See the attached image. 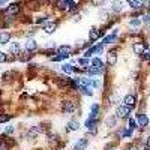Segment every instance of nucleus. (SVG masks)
<instances>
[{
	"label": "nucleus",
	"mask_w": 150,
	"mask_h": 150,
	"mask_svg": "<svg viewBox=\"0 0 150 150\" xmlns=\"http://www.w3.org/2000/svg\"><path fill=\"white\" fill-rule=\"evenodd\" d=\"M131 111H132V108L131 107H128V105H120V107H117V110H116V116L119 117V119H128L129 117V114H131Z\"/></svg>",
	"instance_id": "nucleus-1"
},
{
	"label": "nucleus",
	"mask_w": 150,
	"mask_h": 150,
	"mask_svg": "<svg viewBox=\"0 0 150 150\" xmlns=\"http://www.w3.org/2000/svg\"><path fill=\"white\" fill-rule=\"evenodd\" d=\"M59 5V8L60 9H71V8H74V6H77V2H71V0H60V2L57 3Z\"/></svg>",
	"instance_id": "nucleus-2"
},
{
	"label": "nucleus",
	"mask_w": 150,
	"mask_h": 150,
	"mask_svg": "<svg viewBox=\"0 0 150 150\" xmlns=\"http://www.w3.org/2000/svg\"><path fill=\"white\" fill-rule=\"evenodd\" d=\"M137 125L140 128H146L149 125V117L146 114H137Z\"/></svg>",
	"instance_id": "nucleus-3"
},
{
	"label": "nucleus",
	"mask_w": 150,
	"mask_h": 150,
	"mask_svg": "<svg viewBox=\"0 0 150 150\" xmlns=\"http://www.w3.org/2000/svg\"><path fill=\"white\" fill-rule=\"evenodd\" d=\"M132 50L135 54H144V51H146V45L143 44V42H135V44L132 45Z\"/></svg>",
	"instance_id": "nucleus-4"
},
{
	"label": "nucleus",
	"mask_w": 150,
	"mask_h": 150,
	"mask_svg": "<svg viewBox=\"0 0 150 150\" xmlns=\"http://www.w3.org/2000/svg\"><path fill=\"white\" fill-rule=\"evenodd\" d=\"M69 53H71V47L69 45H62V47L57 48V54L62 56V57H68Z\"/></svg>",
	"instance_id": "nucleus-5"
},
{
	"label": "nucleus",
	"mask_w": 150,
	"mask_h": 150,
	"mask_svg": "<svg viewBox=\"0 0 150 150\" xmlns=\"http://www.w3.org/2000/svg\"><path fill=\"white\" fill-rule=\"evenodd\" d=\"M39 134H42V126H33L32 129L27 132V137L29 138H36Z\"/></svg>",
	"instance_id": "nucleus-6"
},
{
	"label": "nucleus",
	"mask_w": 150,
	"mask_h": 150,
	"mask_svg": "<svg viewBox=\"0 0 150 150\" xmlns=\"http://www.w3.org/2000/svg\"><path fill=\"white\" fill-rule=\"evenodd\" d=\"M89 38H90V41H92V42L98 41L99 38H101V30H98L96 27L90 29V32H89Z\"/></svg>",
	"instance_id": "nucleus-7"
},
{
	"label": "nucleus",
	"mask_w": 150,
	"mask_h": 150,
	"mask_svg": "<svg viewBox=\"0 0 150 150\" xmlns=\"http://www.w3.org/2000/svg\"><path fill=\"white\" fill-rule=\"evenodd\" d=\"M123 102H125V105H128V107H132L137 104V99H135V96L134 95H126L125 98H123Z\"/></svg>",
	"instance_id": "nucleus-8"
},
{
	"label": "nucleus",
	"mask_w": 150,
	"mask_h": 150,
	"mask_svg": "<svg viewBox=\"0 0 150 150\" xmlns=\"http://www.w3.org/2000/svg\"><path fill=\"white\" fill-rule=\"evenodd\" d=\"M116 62H117V54H116V51H110L108 54H107V63H108L110 66H114Z\"/></svg>",
	"instance_id": "nucleus-9"
},
{
	"label": "nucleus",
	"mask_w": 150,
	"mask_h": 150,
	"mask_svg": "<svg viewBox=\"0 0 150 150\" xmlns=\"http://www.w3.org/2000/svg\"><path fill=\"white\" fill-rule=\"evenodd\" d=\"M102 47H104L102 44H101V45H98V47H92L90 50H87V51L84 53V59H89L90 56L93 54V53H99L101 50H102Z\"/></svg>",
	"instance_id": "nucleus-10"
},
{
	"label": "nucleus",
	"mask_w": 150,
	"mask_h": 150,
	"mask_svg": "<svg viewBox=\"0 0 150 150\" xmlns=\"http://www.w3.org/2000/svg\"><path fill=\"white\" fill-rule=\"evenodd\" d=\"M18 11H20V6L17 3H14V5H11V6L6 9V15H8V17H12V15L18 14Z\"/></svg>",
	"instance_id": "nucleus-11"
},
{
	"label": "nucleus",
	"mask_w": 150,
	"mask_h": 150,
	"mask_svg": "<svg viewBox=\"0 0 150 150\" xmlns=\"http://www.w3.org/2000/svg\"><path fill=\"white\" fill-rule=\"evenodd\" d=\"M87 144H89V141H87V138H81V140H78V143L75 144V147H74V150H84L86 147H87Z\"/></svg>",
	"instance_id": "nucleus-12"
},
{
	"label": "nucleus",
	"mask_w": 150,
	"mask_h": 150,
	"mask_svg": "<svg viewBox=\"0 0 150 150\" xmlns=\"http://www.w3.org/2000/svg\"><path fill=\"white\" fill-rule=\"evenodd\" d=\"M98 113H99V105L98 104H93L92 108H90V119L98 120Z\"/></svg>",
	"instance_id": "nucleus-13"
},
{
	"label": "nucleus",
	"mask_w": 150,
	"mask_h": 150,
	"mask_svg": "<svg viewBox=\"0 0 150 150\" xmlns=\"http://www.w3.org/2000/svg\"><path fill=\"white\" fill-rule=\"evenodd\" d=\"M80 129V123L78 120H71L66 126V131H78Z\"/></svg>",
	"instance_id": "nucleus-14"
},
{
	"label": "nucleus",
	"mask_w": 150,
	"mask_h": 150,
	"mask_svg": "<svg viewBox=\"0 0 150 150\" xmlns=\"http://www.w3.org/2000/svg\"><path fill=\"white\" fill-rule=\"evenodd\" d=\"M56 29H57V24H56V23H48V24H45V27H44L45 33H48V35L54 33Z\"/></svg>",
	"instance_id": "nucleus-15"
},
{
	"label": "nucleus",
	"mask_w": 150,
	"mask_h": 150,
	"mask_svg": "<svg viewBox=\"0 0 150 150\" xmlns=\"http://www.w3.org/2000/svg\"><path fill=\"white\" fill-rule=\"evenodd\" d=\"M75 108H77V107H75V102H72V101H66L65 102V111L69 113V114H72L75 111Z\"/></svg>",
	"instance_id": "nucleus-16"
},
{
	"label": "nucleus",
	"mask_w": 150,
	"mask_h": 150,
	"mask_svg": "<svg viewBox=\"0 0 150 150\" xmlns=\"http://www.w3.org/2000/svg\"><path fill=\"white\" fill-rule=\"evenodd\" d=\"M9 51L12 53V54H20V51H21V47L18 42H12V44L9 45Z\"/></svg>",
	"instance_id": "nucleus-17"
},
{
	"label": "nucleus",
	"mask_w": 150,
	"mask_h": 150,
	"mask_svg": "<svg viewBox=\"0 0 150 150\" xmlns=\"http://www.w3.org/2000/svg\"><path fill=\"white\" fill-rule=\"evenodd\" d=\"M102 66H104V63H102V60H101L99 57H95L93 60H92V68L99 69V71H102Z\"/></svg>",
	"instance_id": "nucleus-18"
},
{
	"label": "nucleus",
	"mask_w": 150,
	"mask_h": 150,
	"mask_svg": "<svg viewBox=\"0 0 150 150\" xmlns=\"http://www.w3.org/2000/svg\"><path fill=\"white\" fill-rule=\"evenodd\" d=\"M11 41V33L8 32H2L0 33V44H6V42Z\"/></svg>",
	"instance_id": "nucleus-19"
},
{
	"label": "nucleus",
	"mask_w": 150,
	"mask_h": 150,
	"mask_svg": "<svg viewBox=\"0 0 150 150\" xmlns=\"http://www.w3.org/2000/svg\"><path fill=\"white\" fill-rule=\"evenodd\" d=\"M78 89H80V92L84 93V95H87V96H92V89L87 87V86H78Z\"/></svg>",
	"instance_id": "nucleus-20"
},
{
	"label": "nucleus",
	"mask_w": 150,
	"mask_h": 150,
	"mask_svg": "<svg viewBox=\"0 0 150 150\" xmlns=\"http://www.w3.org/2000/svg\"><path fill=\"white\" fill-rule=\"evenodd\" d=\"M35 48H36V42L33 39H29L27 42H26V50L27 51H33Z\"/></svg>",
	"instance_id": "nucleus-21"
},
{
	"label": "nucleus",
	"mask_w": 150,
	"mask_h": 150,
	"mask_svg": "<svg viewBox=\"0 0 150 150\" xmlns=\"http://www.w3.org/2000/svg\"><path fill=\"white\" fill-rule=\"evenodd\" d=\"M128 5H129V6H132L134 9H140V8L143 6V2H135V0H129V2H128Z\"/></svg>",
	"instance_id": "nucleus-22"
},
{
	"label": "nucleus",
	"mask_w": 150,
	"mask_h": 150,
	"mask_svg": "<svg viewBox=\"0 0 150 150\" xmlns=\"http://www.w3.org/2000/svg\"><path fill=\"white\" fill-rule=\"evenodd\" d=\"M62 69H63V72H66V74H71V72L75 71V68H72V65H68V63H65V65L62 66Z\"/></svg>",
	"instance_id": "nucleus-23"
},
{
	"label": "nucleus",
	"mask_w": 150,
	"mask_h": 150,
	"mask_svg": "<svg viewBox=\"0 0 150 150\" xmlns=\"http://www.w3.org/2000/svg\"><path fill=\"white\" fill-rule=\"evenodd\" d=\"M129 26H131V27H140V26H141V20L134 18V20L129 21Z\"/></svg>",
	"instance_id": "nucleus-24"
},
{
	"label": "nucleus",
	"mask_w": 150,
	"mask_h": 150,
	"mask_svg": "<svg viewBox=\"0 0 150 150\" xmlns=\"http://www.w3.org/2000/svg\"><path fill=\"white\" fill-rule=\"evenodd\" d=\"M113 41H116V35H111V36H107L105 39L102 41V44H111Z\"/></svg>",
	"instance_id": "nucleus-25"
},
{
	"label": "nucleus",
	"mask_w": 150,
	"mask_h": 150,
	"mask_svg": "<svg viewBox=\"0 0 150 150\" xmlns=\"http://www.w3.org/2000/svg\"><path fill=\"white\" fill-rule=\"evenodd\" d=\"M87 72H89L90 75H98V74H101L102 71H99V69H95V68L90 66V68H87Z\"/></svg>",
	"instance_id": "nucleus-26"
},
{
	"label": "nucleus",
	"mask_w": 150,
	"mask_h": 150,
	"mask_svg": "<svg viewBox=\"0 0 150 150\" xmlns=\"http://www.w3.org/2000/svg\"><path fill=\"white\" fill-rule=\"evenodd\" d=\"M137 128V120H129V125H128V129H131V131H134Z\"/></svg>",
	"instance_id": "nucleus-27"
},
{
	"label": "nucleus",
	"mask_w": 150,
	"mask_h": 150,
	"mask_svg": "<svg viewBox=\"0 0 150 150\" xmlns=\"http://www.w3.org/2000/svg\"><path fill=\"white\" fill-rule=\"evenodd\" d=\"M78 63H80L83 68H87V66H89V60H87V59H80Z\"/></svg>",
	"instance_id": "nucleus-28"
},
{
	"label": "nucleus",
	"mask_w": 150,
	"mask_h": 150,
	"mask_svg": "<svg viewBox=\"0 0 150 150\" xmlns=\"http://www.w3.org/2000/svg\"><path fill=\"white\" fill-rule=\"evenodd\" d=\"M122 9V3L120 2H114L113 3V11H120Z\"/></svg>",
	"instance_id": "nucleus-29"
},
{
	"label": "nucleus",
	"mask_w": 150,
	"mask_h": 150,
	"mask_svg": "<svg viewBox=\"0 0 150 150\" xmlns=\"http://www.w3.org/2000/svg\"><path fill=\"white\" fill-rule=\"evenodd\" d=\"M143 57H144V59H146V60H150V48H149V50H146V51H144V54H143Z\"/></svg>",
	"instance_id": "nucleus-30"
},
{
	"label": "nucleus",
	"mask_w": 150,
	"mask_h": 150,
	"mask_svg": "<svg viewBox=\"0 0 150 150\" xmlns=\"http://www.w3.org/2000/svg\"><path fill=\"white\" fill-rule=\"evenodd\" d=\"M12 132H14V126H8L6 129H5V134H8V135H11Z\"/></svg>",
	"instance_id": "nucleus-31"
},
{
	"label": "nucleus",
	"mask_w": 150,
	"mask_h": 150,
	"mask_svg": "<svg viewBox=\"0 0 150 150\" xmlns=\"http://www.w3.org/2000/svg\"><path fill=\"white\" fill-rule=\"evenodd\" d=\"M5 60H6V54L3 51H0V63H3Z\"/></svg>",
	"instance_id": "nucleus-32"
},
{
	"label": "nucleus",
	"mask_w": 150,
	"mask_h": 150,
	"mask_svg": "<svg viewBox=\"0 0 150 150\" xmlns=\"http://www.w3.org/2000/svg\"><path fill=\"white\" fill-rule=\"evenodd\" d=\"M11 119V116H0V122H6Z\"/></svg>",
	"instance_id": "nucleus-33"
},
{
	"label": "nucleus",
	"mask_w": 150,
	"mask_h": 150,
	"mask_svg": "<svg viewBox=\"0 0 150 150\" xmlns=\"http://www.w3.org/2000/svg\"><path fill=\"white\" fill-rule=\"evenodd\" d=\"M144 21H146V23H150V15H146V17H144Z\"/></svg>",
	"instance_id": "nucleus-34"
},
{
	"label": "nucleus",
	"mask_w": 150,
	"mask_h": 150,
	"mask_svg": "<svg viewBox=\"0 0 150 150\" xmlns=\"http://www.w3.org/2000/svg\"><path fill=\"white\" fill-rule=\"evenodd\" d=\"M147 147H150V137L147 138Z\"/></svg>",
	"instance_id": "nucleus-35"
},
{
	"label": "nucleus",
	"mask_w": 150,
	"mask_h": 150,
	"mask_svg": "<svg viewBox=\"0 0 150 150\" xmlns=\"http://www.w3.org/2000/svg\"><path fill=\"white\" fill-rule=\"evenodd\" d=\"M129 150H138V149H137V147H131Z\"/></svg>",
	"instance_id": "nucleus-36"
},
{
	"label": "nucleus",
	"mask_w": 150,
	"mask_h": 150,
	"mask_svg": "<svg viewBox=\"0 0 150 150\" xmlns=\"http://www.w3.org/2000/svg\"><path fill=\"white\" fill-rule=\"evenodd\" d=\"M144 150H150V147H146V149H144Z\"/></svg>",
	"instance_id": "nucleus-37"
}]
</instances>
